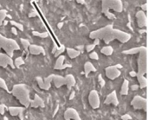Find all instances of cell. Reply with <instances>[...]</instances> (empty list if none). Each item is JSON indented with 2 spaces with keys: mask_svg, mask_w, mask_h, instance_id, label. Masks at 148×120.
<instances>
[{
  "mask_svg": "<svg viewBox=\"0 0 148 120\" xmlns=\"http://www.w3.org/2000/svg\"><path fill=\"white\" fill-rule=\"evenodd\" d=\"M89 38L93 40L98 39L100 41H103L106 44H108L114 40H117L121 43H126L131 39V35L122 30L114 29L112 24H108L90 32Z\"/></svg>",
  "mask_w": 148,
  "mask_h": 120,
  "instance_id": "cell-1",
  "label": "cell"
},
{
  "mask_svg": "<svg viewBox=\"0 0 148 120\" xmlns=\"http://www.w3.org/2000/svg\"><path fill=\"white\" fill-rule=\"evenodd\" d=\"M124 55H139L138 56V71L136 72V77L139 82V87L144 89L147 87L148 80L147 79V48L145 46L133 48L122 52Z\"/></svg>",
  "mask_w": 148,
  "mask_h": 120,
  "instance_id": "cell-2",
  "label": "cell"
},
{
  "mask_svg": "<svg viewBox=\"0 0 148 120\" xmlns=\"http://www.w3.org/2000/svg\"><path fill=\"white\" fill-rule=\"evenodd\" d=\"M38 87L44 91L49 90L51 87V82H53L54 86L56 88H60L62 86H66L68 89H71L73 87L75 86V79L74 75L68 74L66 76H61L57 74H50L46 78H42L40 76H37L36 78Z\"/></svg>",
  "mask_w": 148,
  "mask_h": 120,
  "instance_id": "cell-3",
  "label": "cell"
},
{
  "mask_svg": "<svg viewBox=\"0 0 148 120\" xmlns=\"http://www.w3.org/2000/svg\"><path fill=\"white\" fill-rule=\"evenodd\" d=\"M10 93H11L24 108H27L29 106V104L31 101L30 89L26 84L14 85Z\"/></svg>",
  "mask_w": 148,
  "mask_h": 120,
  "instance_id": "cell-4",
  "label": "cell"
},
{
  "mask_svg": "<svg viewBox=\"0 0 148 120\" xmlns=\"http://www.w3.org/2000/svg\"><path fill=\"white\" fill-rule=\"evenodd\" d=\"M111 10L118 13L122 12L123 10L122 1L121 0H102V3H101L102 13L108 19L114 20L115 18V16L110 12Z\"/></svg>",
  "mask_w": 148,
  "mask_h": 120,
  "instance_id": "cell-5",
  "label": "cell"
},
{
  "mask_svg": "<svg viewBox=\"0 0 148 120\" xmlns=\"http://www.w3.org/2000/svg\"><path fill=\"white\" fill-rule=\"evenodd\" d=\"M1 49H3L7 55L12 58L14 52L20 50V46L16 40L7 38L0 34V50Z\"/></svg>",
  "mask_w": 148,
  "mask_h": 120,
  "instance_id": "cell-6",
  "label": "cell"
},
{
  "mask_svg": "<svg viewBox=\"0 0 148 120\" xmlns=\"http://www.w3.org/2000/svg\"><path fill=\"white\" fill-rule=\"evenodd\" d=\"M131 106L135 110H142L144 112L147 111V100L140 95H136L131 101Z\"/></svg>",
  "mask_w": 148,
  "mask_h": 120,
  "instance_id": "cell-7",
  "label": "cell"
},
{
  "mask_svg": "<svg viewBox=\"0 0 148 120\" xmlns=\"http://www.w3.org/2000/svg\"><path fill=\"white\" fill-rule=\"evenodd\" d=\"M88 103L93 109H98L101 106V100L96 90H92L88 94Z\"/></svg>",
  "mask_w": 148,
  "mask_h": 120,
  "instance_id": "cell-8",
  "label": "cell"
},
{
  "mask_svg": "<svg viewBox=\"0 0 148 120\" xmlns=\"http://www.w3.org/2000/svg\"><path fill=\"white\" fill-rule=\"evenodd\" d=\"M105 74H106V76L108 79L114 80H116L118 77L121 76V72L119 68H116V66H109V67L106 68Z\"/></svg>",
  "mask_w": 148,
  "mask_h": 120,
  "instance_id": "cell-9",
  "label": "cell"
},
{
  "mask_svg": "<svg viewBox=\"0 0 148 120\" xmlns=\"http://www.w3.org/2000/svg\"><path fill=\"white\" fill-rule=\"evenodd\" d=\"M9 66L13 69L15 68L12 58L7 55L5 53H0V67H2L3 68H6Z\"/></svg>",
  "mask_w": 148,
  "mask_h": 120,
  "instance_id": "cell-10",
  "label": "cell"
},
{
  "mask_svg": "<svg viewBox=\"0 0 148 120\" xmlns=\"http://www.w3.org/2000/svg\"><path fill=\"white\" fill-rule=\"evenodd\" d=\"M136 20H137L138 26L140 29L147 27V16L146 12H144L142 10L137 11V13H136Z\"/></svg>",
  "mask_w": 148,
  "mask_h": 120,
  "instance_id": "cell-11",
  "label": "cell"
},
{
  "mask_svg": "<svg viewBox=\"0 0 148 120\" xmlns=\"http://www.w3.org/2000/svg\"><path fill=\"white\" fill-rule=\"evenodd\" d=\"M8 112L10 116L18 117L20 120H23L24 107H23V106H10L8 108Z\"/></svg>",
  "mask_w": 148,
  "mask_h": 120,
  "instance_id": "cell-12",
  "label": "cell"
},
{
  "mask_svg": "<svg viewBox=\"0 0 148 120\" xmlns=\"http://www.w3.org/2000/svg\"><path fill=\"white\" fill-rule=\"evenodd\" d=\"M65 120H82L78 112L74 108H68L63 114Z\"/></svg>",
  "mask_w": 148,
  "mask_h": 120,
  "instance_id": "cell-13",
  "label": "cell"
},
{
  "mask_svg": "<svg viewBox=\"0 0 148 120\" xmlns=\"http://www.w3.org/2000/svg\"><path fill=\"white\" fill-rule=\"evenodd\" d=\"M104 104L107 105V106H117L119 105V100H118V97H117V93L115 91L110 93L107 98L105 99L104 100Z\"/></svg>",
  "mask_w": 148,
  "mask_h": 120,
  "instance_id": "cell-14",
  "label": "cell"
},
{
  "mask_svg": "<svg viewBox=\"0 0 148 120\" xmlns=\"http://www.w3.org/2000/svg\"><path fill=\"white\" fill-rule=\"evenodd\" d=\"M29 106L32 107V108H39V107L43 108L45 106V104H44L43 100L38 94H35L34 99L31 100V101H30Z\"/></svg>",
  "mask_w": 148,
  "mask_h": 120,
  "instance_id": "cell-15",
  "label": "cell"
},
{
  "mask_svg": "<svg viewBox=\"0 0 148 120\" xmlns=\"http://www.w3.org/2000/svg\"><path fill=\"white\" fill-rule=\"evenodd\" d=\"M65 61V56L64 55H60L57 57V60L56 61V64L54 66V68L56 70H63L67 68H70L71 65L69 64H64Z\"/></svg>",
  "mask_w": 148,
  "mask_h": 120,
  "instance_id": "cell-16",
  "label": "cell"
},
{
  "mask_svg": "<svg viewBox=\"0 0 148 120\" xmlns=\"http://www.w3.org/2000/svg\"><path fill=\"white\" fill-rule=\"evenodd\" d=\"M29 52L33 55H45V50L42 46L39 45H35V44H30L29 48Z\"/></svg>",
  "mask_w": 148,
  "mask_h": 120,
  "instance_id": "cell-17",
  "label": "cell"
},
{
  "mask_svg": "<svg viewBox=\"0 0 148 120\" xmlns=\"http://www.w3.org/2000/svg\"><path fill=\"white\" fill-rule=\"evenodd\" d=\"M91 72H96V68H95V66L91 62H89V61L85 62V64H84V74H85V76L88 77Z\"/></svg>",
  "mask_w": 148,
  "mask_h": 120,
  "instance_id": "cell-18",
  "label": "cell"
},
{
  "mask_svg": "<svg viewBox=\"0 0 148 120\" xmlns=\"http://www.w3.org/2000/svg\"><path fill=\"white\" fill-rule=\"evenodd\" d=\"M66 51H67V54H68L69 57L71 58V59L76 58V57L79 56L80 54H81V52H80L79 50H77V49H75V48H66Z\"/></svg>",
  "mask_w": 148,
  "mask_h": 120,
  "instance_id": "cell-19",
  "label": "cell"
},
{
  "mask_svg": "<svg viewBox=\"0 0 148 120\" xmlns=\"http://www.w3.org/2000/svg\"><path fill=\"white\" fill-rule=\"evenodd\" d=\"M129 92V81L127 80H124L123 83L121 85V95H127Z\"/></svg>",
  "mask_w": 148,
  "mask_h": 120,
  "instance_id": "cell-20",
  "label": "cell"
},
{
  "mask_svg": "<svg viewBox=\"0 0 148 120\" xmlns=\"http://www.w3.org/2000/svg\"><path fill=\"white\" fill-rule=\"evenodd\" d=\"M101 53L102 55H104L110 56V55H112L113 53H114V48H113L111 46L108 45V46L103 47V48L101 49Z\"/></svg>",
  "mask_w": 148,
  "mask_h": 120,
  "instance_id": "cell-21",
  "label": "cell"
},
{
  "mask_svg": "<svg viewBox=\"0 0 148 120\" xmlns=\"http://www.w3.org/2000/svg\"><path fill=\"white\" fill-rule=\"evenodd\" d=\"M32 35L39 38H47L49 36L48 32H39V31H35V30L32 31Z\"/></svg>",
  "mask_w": 148,
  "mask_h": 120,
  "instance_id": "cell-22",
  "label": "cell"
},
{
  "mask_svg": "<svg viewBox=\"0 0 148 120\" xmlns=\"http://www.w3.org/2000/svg\"><path fill=\"white\" fill-rule=\"evenodd\" d=\"M14 61V66H15V68H20L22 65H23L24 64V61H23V59L22 58V57H17V58H16V60L15 61Z\"/></svg>",
  "mask_w": 148,
  "mask_h": 120,
  "instance_id": "cell-23",
  "label": "cell"
},
{
  "mask_svg": "<svg viewBox=\"0 0 148 120\" xmlns=\"http://www.w3.org/2000/svg\"><path fill=\"white\" fill-rule=\"evenodd\" d=\"M7 10H0V26L3 25V22H4L5 18L7 17Z\"/></svg>",
  "mask_w": 148,
  "mask_h": 120,
  "instance_id": "cell-24",
  "label": "cell"
},
{
  "mask_svg": "<svg viewBox=\"0 0 148 120\" xmlns=\"http://www.w3.org/2000/svg\"><path fill=\"white\" fill-rule=\"evenodd\" d=\"M0 88L3 89V90H4V91H6L7 93H10V90L8 88V86H7L6 81L3 78H1V77H0Z\"/></svg>",
  "mask_w": 148,
  "mask_h": 120,
  "instance_id": "cell-25",
  "label": "cell"
},
{
  "mask_svg": "<svg viewBox=\"0 0 148 120\" xmlns=\"http://www.w3.org/2000/svg\"><path fill=\"white\" fill-rule=\"evenodd\" d=\"M10 24H11L14 28H16V29H19L20 31H23V25L22 23L17 22H15V21H10Z\"/></svg>",
  "mask_w": 148,
  "mask_h": 120,
  "instance_id": "cell-26",
  "label": "cell"
},
{
  "mask_svg": "<svg viewBox=\"0 0 148 120\" xmlns=\"http://www.w3.org/2000/svg\"><path fill=\"white\" fill-rule=\"evenodd\" d=\"M20 42H21V43H22L23 48H24L25 50H28V48H29V45H30V42H29V40L21 38V39H20Z\"/></svg>",
  "mask_w": 148,
  "mask_h": 120,
  "instance_id": "cell-27",
  "label": "cell"
},
{
  "mask_svg": "<svg viewBox=\"0 0 148 120\" xmlns=\"http://www.w3.org/2000/svg\"><path fill=\"white\" fill-rule=\"evenodd\" d=\"M65 47L63 46V45H62L60 48H58V49L56 50V52L54 54V55L56 56V57H58V56H60V55H62V54L65 51Z\"/></svg>",
  "mask_w": 148,
  "mask_h": 120,
  "instance_id": "cell-28",
  "label": "cell"
},
{
  "mask_svg": "<svg viewBox=\"0 0 148 120\" xmlns=\"http://www.w3.org/2000/svg\"><path fill=\"white\" fill-rule=\"evenodd\" d=\"M89 58H90V59H92V60H95V61H97V60L99 59V56H98V54H97L96 52L92 51V52H90V54H89Z\"/></svg>",
  "mask_w": 148,
  "mask_h": 120,
  "instance_id": "cell-29",
  "label": "cell"
},
{
  "mask_svg": "<svg viewBox=\"0 0 148 120\" xmlns=\"http://www.w3.org/2000/svg\"><path fill=\"white\" fill-rule=\"evenodd\" d=\"M95 45L94 43H92V44H88V45L86 46V50H87L88 52H92V51L95 49Z\"/></svg>",
  "mask_w": 148,
  "mask_h": 120,
  "instance_id": "cell-30",
  "label": "cell"
},
{
  "mask_svg": "<svg viewBox=\"0 0 148 120\" xmlns=\"http://www.w3.org/2000/svg\"><path fill=\"white\" fill-rule=\"evenodd\" d=\"M5 110H6L5 106L3 104H0V115H3L5 113Z\"/></svg>",
  "mask_w": 148,
  "mask_h": 120,
  "instance_id": "cell-31",
  "label": "cell"
},
{
  "mask_svg": "<svg viewBox=\"0 0 148 120\" xmlns=\"http://www.w3.org/2000/svg\"><path fill=\"white\" fill-rule=\"evenodd\" d=\"M37 16V11L36 10H32L29 13V17H35Z\"/></svg>",
  "mask_w": 148,
  "mask_h": 120,
  "instance_id": "cell-32",
  "label": "cell"
},
{
  "mask_svg": "<svg viewBox=\"0 0 148 120\" xmlns=\"http://www.w3.org/2000/svg\"><path fill=\"white\" fill-rule=\"evenodd\" d=\"M121 120H131V116L129 114H125L121 116Z\"/></svg>",
  "mask_w": 148,
  "mask_h": 120,
  "instance_id": "cell-33",
  "label": "cell"
},
{
  "mask_svg": "<svg viewBox=\"0 0 148 120\" xmlns=\"http://www.w3.org/2000/svg\"><path fill=\"white\" fill-rule=\"evenodd\" d=\"M141 10L144 11V12H146V11L147 10V3L141 5Z\"/></svg>",
  "mask_w": 148,
  "mask_h": 120,
  "instance_id": "cell-34",
  "label": "cell"
},
{
  "mask_svg": "<svg viewBox=\"0 0 148 120\" xmlns=\"http://www.w3.org/2000/svg\"><path fill=\"white\" fill-rule=\"evenodd\" d=\"M57 49H58V46H57L56 44H54V45H53V48H52V51H51V52H52L53 54H55V53L56 52V50H57Z\"/></svg>",
  "mask_w": 148,
  "mask_h": 120,
  "instance_id": "cell-35",
  "label": "cell"
},
{
  "mask_svg": "<svg viewBox=\"0 0 148 120\" xmlns=\"http://www.w3.org/2000/svg\"><path fill=\"white\" fill-rule=\"evenodd\" d=\"M11 32H12V34H13V35H17V29H16V28L12 27V28H11Z\"/></svg>",
  "mask_w": 148,
  "mask_h": 120,
  "instance_id": "cell-36",
  "label": "cell"
},
{
  "mask_svg": "<svg viewBox=\"0 0 148 120\" xmlns=\"http://www.w3.org/2000/svg\"><path fill=\"white\" fill-rule=\"evenodd\" d=\"M140 88V87L138 86V85H133L132 86V90H134V91H136V90H138Z\"/></svg>",
  "mask_w": 148,
  "mask_h": 120,
  "instance_id": "cell-37",
  "label": "cell"
},
{
  "mask_svg": "<svg viewBox=\"0 0 148 120\" xmlns=\"http://www.w3.org/2000/svg\"><path fill=\"white\" fill-rule=\"evenodd\" d=\"M129 74H130L131 77H136V72H134V71H131L129 73Z\"/></svg>",
  "mask_w": 148,
  "mask_h": 120,
  "instance_id": "cell-38",
  "label": "cell"
},
{
  "mask_svg": "<svg viewBox=\"0 0 148 120\" xmlns=\"http://www.w3.org/2000/svg\"><path fill=\"white\" fill-rule=\"evenodd\" d=\"M62 26H63V22H59L58 24H57V28L60 29H62Z\"/></svg>",
  "mask_w": 148,
  "mask_h": 120,
  "instance_id": "cell-39",
  "label": "cell"
},
{
  "mask_svg": "<svg viewBox=\"0 0 148 120\" xmlns=\"http://www.w3.org/2000/svg\"><path fill=\"white\" fill-rule=\"evenodd\" d=\"M76 2L80 4H85V0H76Z\"/></svg>",
  "mask_w": 148,
  "mask_h": 120,
  "instance_id": "cell-40",
  "label": "cell"
},
{
  "mask_svg": "<svg viewBox=\"0 0 148 120\" xmlns=\"http://www.w3.org/2000/svg\"><path fill=\"white\" fill-rule=\"evenodd\" d=\"M93 43L96 46V45H98V44L100 43V40H98V39H95V42H94Z\"/></svg>",
  "mask_w": 148,
  "mask_h": 120,
  "instance_id": "cell-41",
  "label": "cell"
},
{
  "mask_svg": "<svg viewBox=\"0 0 148 120\" xmlns=\"http://www.w3.org/2000/svg\"><path fill=\"white\" fill-rule=\"evenodd\" d=\"M77 48H78V49H79V51H80L82 48H83V46H78V47H77Z\"/></svg>",
  "mask_w": 148,
  "mask_h": 120,
  "instance_id": "cell-42",
  "label": "cell"
},
{
  "mask_svg": "<svg viewBox=\"0 0 148 120\" xmlns=\"http://www.w3.org/2000/svg\"><path fill=\"white\" fill-rule=\"evenodd\" d=\"M0 8H1V6H0Z\"/></svg>",
  "mask_w": 148,
  "mask_h": 120,
  "instance_id": "cell-43",
  "label": "cell"
}]
</instances>
